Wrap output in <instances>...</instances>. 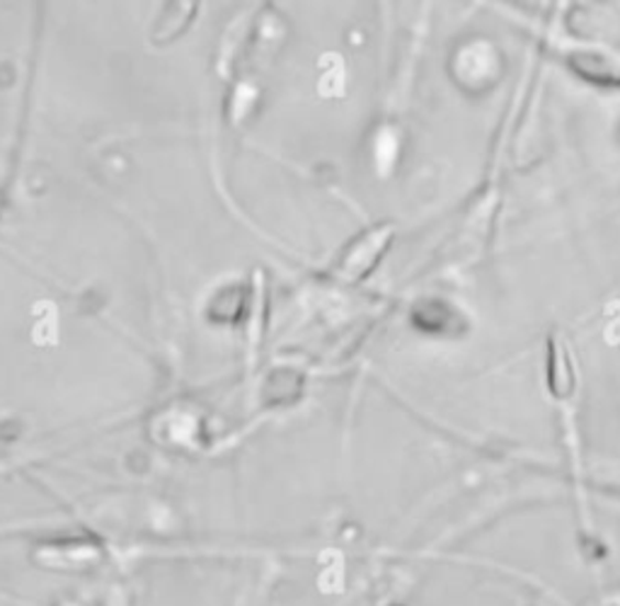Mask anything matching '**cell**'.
Returning a JSON list of instances; mask_svg holds the SVG:
<instances>
[{
  "mask_svg": "<svg viewBox=\"0 0 620 606\" xmlns=\"http://www.w3.org/2000/svg\"><path fill=\"white\" fill-rule=\"evenodd\" d=\"M563 58L584 80L620 86V56L587 42H563Z\"/></svg>",
  "mask_w": 620,
  "mask_h": 606,
  "instance_id": "cell-1",
  "label": "cell"
},
{
  "mask_svg": "<svg viewBox=\"0 0 620 606\" xmlns=\"http://www.w3.org/2000/svg\"><path fill=\"white\" fill-rule=\"evenodd\" d=\"M547 348H551L547 350V386L557 398H567L577 388V374L575 366H572L567 344L563 338L553 335Z\"/></svg>",
  "mask_w": 620,
  "mask_h": 606,
  "instance_id": "cell-2",
  "label": "cell"
}]
</instances>
